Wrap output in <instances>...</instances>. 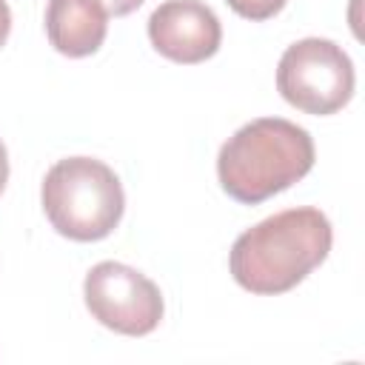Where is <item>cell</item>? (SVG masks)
Wrapping results in <instances>:
<instances>
[{"label": "cell", "instance_id": "obj_1", "mask_svg": "<svg viewBox=\"0 0 365 365\" xmlns=\"http://www.w3.org/2000/svg\"><path fill=\"white\" fill-rule=\"evenodd\" d=\"M331 242L334 231L319 208H285L234 240L228 268L240 288L274 297L291 291L322 265Z\"/></svg>", "mask_w": 365, "mask_h": 365}, {"label": "cell", "instance_id": "obj_2", "mask_svg": "<svg viewBox=\"0 0 365 365\" xmlns=\"http://www.w3.org/2000/svg\"><path fill=\"white\" fill-rule=\"evenodd\" d=\"M311 134L282 117H257L237 128L217 154V177L222 191L257 205L291 188L314 168Z\"/></svg>", "mask_w": 365, "mask_h": 365}, {"label": "cell", "instance_id": "obj_3", "mask_svg": "<svg viewBox=\"0 0 365 365\" xmlns=\"http://www.w3.org/2000/svg\"><path fill=\"white\" fill-rule=\"evenodd\" d=\"M40 200L51 228L74 242L106 240L125 211L120 177L94 157L57 160L46 171Z\"/></svg>", "mask_w": 365, "mask_h": 365}, {"label": "cell", "instance_id": "obj_4", "mask_svg": "<svg viewBox=\"0 0 365 365\" xmlns=\"http://www.w3.org/2000/svg\"><path fill=\"white\" fill-rule=\"evenodd\" d=\"M356 74L351 57L325 37H305L291 43L277 66V91L294 108L328 117L345 108L354 97Z\"/></svg>", "mask_w": 365, "mask_h": 365}, {"label": "cell", "instance_id": "obj_5", "mask_svg": "<svg viewBox=\"0 0 365 365\" xmlns=\"http://www.w3.org/2000/svg\"><path fill=\"white\" fill-rule=\"evenodd\" d=\"M83 297L88 314L100 325L125 336L151 334L165 314L160 288L137 268L114 259L97 262L86 274Z\"/></svg>", "mask_w": 365, "mask_h": 365}, {"label": "cell", "instance_id": "obj_6", "mask_svg": "<svg viewBox=\"0 0 365 365\" xmlns=\"http://www.w3.org/2000/svg\"><path fill=\"white\" fill-rule=\"evenodd\" d=\"M148 40L163 57L194 66L220 51L222 26L200 0H165L148 17Z\"/></svg>", "mask_w": 365, "mask_h": 365}, {"label": "cell", "instance_id": "obj_7", "mask_svg": "<svg viewBox=\"0 0 365 365\" xmlns=\"http://www.w3.org/2000/svg\"><path fill=\"white\" fill-rule=\"evenodd\" d=\"M108 31V14L97 0H48L46 34L54 51L66 57L94 54Z\"/></svg>", "mask_w": 365, "mask_h": 365}, {"label": "cell", "instance_id": "obj_8", "mask_svg": "<svg viewBox=\"0 0 365 365\" xmlns=\"http://www.w3.org/2000/svg\"><path fill=\"white\" fill-rule=\"evenodd\" d=\"M225 3L231 6L234 14L259 23V20H268V17L279 14V11L285 9L288 0H225Z\"/></svg>", "mask_w": 365, "mask_h": 365}, {"label": "cell", "instance_id": "obj_9", "mask_svg": "<svg viewBox=\"0 0 365 365\" xmlns=\"http://www.w3.org/2000/svg\"><path fill=\"white\" fill-rule=\"evenodd\" d=\"M103 9H106V14L111 17H123V14H131V11H137L145 0H97Z\"/></svg>", "mask_w": 365, "mask_h": 365}, {"label": "cell", "instance_id": "obj_10", "mask_svg": "<svg viewBox=\"0 0 365 365\" xmlns=\"http://www.w3.org/2000/svg\"><path fill=\"white\" fill-rule=\"evenodd\" d=\"M9 31H11V11H9V3L0 0V48L9 40Z\"/></svg>", "mask_w": 365, "mask_h": 365}, {"label": "cell", "instance_id": "obj_11", "mask_svg": "<svg viewBox=\"0 0 365 365\" xmlns=\"http://www.w3.org/2000/svg\"><path fill=\"white\" fill-rule=\"evenodd\" d=\"M6 182H9V154H6V145L0 140V194H3Z\"/></svg>", "mask_w": 365, "mask_h": 365}]
</instances>
